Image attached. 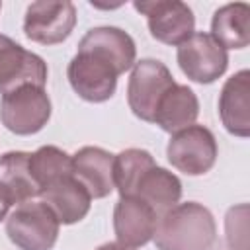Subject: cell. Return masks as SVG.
<instances>
[{
  "mask_svg": "<svg viewBox=\"0 0 250 250\" xmlns=\"http://www.w3.org/2000/svg\"><path fill=\"white\" fill-rule=\"evenodd\" d=\"M178 66L180 70L197 84H211L221 78L229 66V55L209 33L197 31L188 41L178 45Z\"/></svg>",
  "mask_w": 250,
  "mask_h": 250,
  "instance_id": "ba28073f",
  "label": "cell"
},
{
  "mask_svg": "<svg viewBox=\"0 0 250 250\" xmlns=\"http://www.w3.org/2000/svg\"><path fill=\"white\" fill-rule=\"evenodd\" d=\"M59 219L43 201L20 203L6 219V234L20 250H51L59 238Z\"/></svg>",
  "mask_w": 250,
  "mask_h": 250,
  "instance_id": "3957f363",
  "label": "cell"
},
{
  "mask_svg": "<svg viewBox=\"0 0 250 250\" xmlns=\"http://www.w3.org/2000/svg\"><path fill=\"white\" fill-rule=\"evenodd\" d=\"M225 49H244L250 43V6L234 2L221 6L211 20V33Z\"/></svg>",
  "mask_w": 250,
  "mask_h": 250,
  "instance_id": "ac0fdd59",
  "label": "cell"
},
{
  "mask_svg": "<svg viewBox=\"0 0 250 250\" xmlns=\"http://www.w3.org/2000/svg\"><path fill=\"white\" fill-rule=\"evenodd\" d=\"M29 154L25 150H10L0 156V191L10 205H20L39 195V188L29 172Z\"/></svg>",
  "mask_w": 250,
  "mask_h": 250,
  "instance_id": "9a60e30c",
  "label": "cell"
},
{
  "mask_svg": "<svg viewBox=\"0 0 250 250\" xmlns=\"http://www.w3.org/2000/svg\"><path fill=\"white\" fill-rule=\"evenodd\" d=\"M219 146L215 135L203 125H189L172 135L166 146L168 162L186 176L207 174L217 160Z\"/></svg>",
  "mask_w": 250,
  "mask_h": 250,
  "instance_id": "8992f818",
  "label": "cell"
},
{
  "mask_svg": "<svg viewBox=\"0 0 250 250\" xmlns=\"http://www.w3.org/2000/svg\"><path fill=\"white\" fill-rule=\"evenodd\" d=\"M152 240L158 250H213L215 217L197 201L178 203L158 219Z\"/></svg>",
  "mask_w": 250,
  "mask_h": 250,
  "instance_id": "7a4b0ae2",
  "label": "cell"
},
{
  "mask_svg": "<svg viewBox=\"0 0 250 250\" xmlns=\"http://www.w3.org/2000/svg\"><path fill=\"white\" fill-rule=\"evenodd\" d=\"M51 100L41 86H20L0 100V121L14 135H35L51 117Z\"/></svg>",
  "mask_w": 250,
  "mask_h": 250,
  "instance_id": "277c9868",
  "label": "cell"
},
{
  "mask_svg": "<svg viewBox=\"0 0 250 250\" xmlns=\"http://www.w3.org/2000/svg\"><path fill=\"white\" fill-rule=\"evenodd\" d=\"M29 172L41 191L51 182L72 174V158L62 148L45 145L29 154Z\"/></svg>",
  "mask_w": 250,
  "mask_h": 250,
  "instance_id": "ffe728a7",
  "label": "cell"
},
{
  "mask_svg": "<svg viewBox=\"0 0 250 250\" xmlns=\"http://www.w3.org/2000/svg\"><path fill=\"white\" fill-rule=\"evenodd\" d=\"M156 211L139 197H119L113 209V230L117 242L127 248H141L152 240L156 225Z\"/></svg>",
  "mask_w": 250,
  "mask_h": 250,
  "instance_id": "8fae6325",
  "label": "cell"
},
{
  "mask_svg": "<svg viewBox=\"0 0 250 250\" xmlns=\"http://www.w3.org/2000/svg\"><path fill=\"white\" fill-rule=\"evenodd\" d=\"M129 197L143 199L156 211L158 217H162L168 209L178 205V201L182 197V182L170 170L154 164L141 176L133 195H129Z\"/></svg>",
  "mask_w": 250,
  "mask_h": 250,
  "instance_id": "e0dca14e",
  "label": "cell"
},
{
  "mask_svg": "<svg viewBox=\"0 0 250 250\" xmlns=\"http://www.w3.org/2000/svg\"><path fill=\"white\" fill-rule=\"evenodd\" d=\"M227 242L230 250H248V205L230 207L225 219Z\"/></svg>",
  "mask_w": 250,
  "mask_h": 250,
  "instance_id": "44dd1931",
  "label": "cell"
},
{
  "mask_svg": "<svg viewBox=\"0 0 250 250\" xmlns=\"http://www.w3.org/2000/svg\"><path fill=\"white\" fill-rule=\"evenodd\" d=\"M172 86H176V80L164 62L156 59H141L133 64L129 76L127 104L139 119L152 123L162 96Z\"/></svg>",
  "mask_w": 250,
  "mask_h": 250,
  "instance_id": "5b68a950",
  "label": "cell"
},
{
  "mask_svg": "<svg viewBox=\"0 0 250 250\" xmlns=\"http://www.w3.org/2000/svg\"><path fill=\"white\" fill-rule=\"evenodd\" d=\"M8 209H10V201H8V199L2 195V191H0V221H4V219H6Z\"/></svg>",
  "mask_w": 250,
  "mask_h": 250,
  "instance_id": "603a6c76",
  "label": "cell"
},
{
  "mask_svg": "<svg viewBox=\"0 0 250 250\" xmlns=\"http://www.w3.org/2000/svg\"><path fill=\"white\" fill-rule=\"evenodd\" d=\"M96 250H133V248H127V246H123L119 242H105V244L98 246Z\"/></svg>",
  "mask_w": 250,
  "mask_h": 250,
  "instance_id": "7402d4cb",
  "label": "cell"
},
{
  "mask_svg": "<svg viewBox=\"0 0 250 250\" xmlns=\"http://www.w3.org/2000/svg\"><path fill=\"white\" fill-rule=\"evenodd\" d=\"M197 115H199V100L195 92L186 84H176L162 96L152 123H156L162 131L174 135L193 125Z\"/></svg>",
  "mask_w": 250,
  "mask_h": 250,
  "instance_id": "2e32d148",
  "label": "cell"
},
{
  "mask_svg": "<svg viewBox=\"0 0 250 250\" xmlns=\"http://www.w3.org/2000/svg\"><path fill=\"white\" fill-rule=\"evenodd\" d=\"M135 57L137 47L127 31L113 25L92 27L78 43L66 78L82 100L102 104L115 94L117 76L135 64Z\"/></svg>",
  "mask_w": 250,
  "mask_h": 250,
  "instance_id": "6da1fadb",
  "label": "cell"
},
{
  "mask_svg": "<svg viewBox=\"0 0 250 250\" xmlns=\"http://www.w3.org/2000/svg\"><path fill=\"white\" fill-rule=\"evenodd\" d=\"M70 158H72V176L86 188L90 197L102 199L113 191L115 154L100 146H82Z\"/></svg>",
  "mask_w": 250,
  "mask_h": 250,
  "instance_id": "4fadbf2b",
  "label": "cell"
},
{
  "mask_svg": "<svg viewBox=\"0 0 250 250\" xmlns=\"http://www.w3.org/2000/svg\"><path fill=\"white\" fill-rule=\"evenodd\" d=\"M47 62L23 49L20 43L0 33V94H8L20 86H41L47 84Z\"/></svg>",
  "mask_w": 250,
  "mask_h": 250,
  "instance_id": "30bf717a",
  "label": "cell"
},
{
  "mask_svg": "<svg viewBox=\"0 0 250 250\" xmlns=\"http://www.w3.org/2000/svg\"><path fill=\"white\" fill-rule=\"evenodd\" d=\"M156 162L152 154L145 148H125L113 158V186L119 191V197L133 195L141 176L152 168Z\"/></svg>",
  "mask_w": 250,
  "mask_h": 250,
  "instance_id": "d6986e66",
  "label": "cell"
},
{
  "mask_svg": "<svg viewBox=\"0 0 250 250\" xmlns=\"http://www.w3.org/2000/svg\"><path fill=\"white\" fill-rule=\"evenodd\" d=\"M133 6L146 18L150 35L164 45H182L195 33V18L186 2L154 0L135 2Z\"/></svg>",
  "mask_w": 250,
  "mask_h": 250,
  "instance_id": "9c48e42d",
  "label": "cell"
},
{
  "mask_svg": "<svg viewBox=\"0 0 250 250\" xmlns=\"http://www.w3.org/2000/svg\"><path fill=\"white\" fill-rule=\"evenodd\" d=\"M0 8H2V4H0Z\"/></svg>",
  "mask_w": 250,
  "mask_h": 250,
  "instance_id": "cb8c5ba5",
  "label": "cell"
},
{
  "mask_svg": "<svg viewBox=\"0 0 250 250\" xmlns=\"http://www.w3.org/2000/svg\"><path fill=\"white\" fill-rule=\"evenodd\" d=\"M219 117L225 129L234 137L250 135V70L234 72L221 88Z\"/></svg>",
  "mask_w": 250,
  "mask_h": 250,
  "instance_id": "7c38bea8",
  "label": "cell"
},
{
  "mask_svg": "<svg viewBox=\"0 0 250 250\" xmlns=\"http://www.w3.org/2000/svg\"><path fill=\"white\" fill-rule=\"evenodd\" d=\"M39 197L62 225H74L82 221L88 215L92 201L86 188L72 174L45 186L39 191Z\"/></svg>",
  "mask_w": 250,
  "mask_h": 250,
  "instance_id": "5bb4252c",
  "label": "cell"
},
{
  "mask_svg": "<svg viewBox=\"0 0 250 250\" xmlns=\"http://www.w3.org/2000/svg\"><path fill=\"white\" fill-rule=\"evenodd\" d=\"M76 25V6L68 0L31 2L23 18V33L41 45H57L68 39Z\"/></svg>",
  "mask_w": 250,
  "mask_h": 250,
  "instance_id": "52a82bcc",
  "label": "cell"
}]
</instances>
